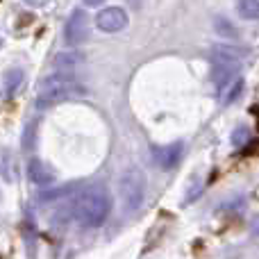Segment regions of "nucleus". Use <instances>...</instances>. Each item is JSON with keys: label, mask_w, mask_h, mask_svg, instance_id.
<instances>
[{"label": "nucleus", "mask_w": 259, "mask_h": 259, "mask_svg": "<svg viewBox=\"0 0 259 259\" xmlns=\"http://www.w3.org/2000/svg\"><path fill=\"white\" fill-rule=\"evenodd\" d=\"M241 91H243V80H241V77H237V80H234V84L230 87V91L223 96V103H225V105L234 103V100L241 96Z\"/></svg>", "instance_id": "17"}, {"label": "nucleus", "mask_w": 259, "mask_h": 259, "mask_svg": "<svg viewBox=\"0 0 259 259\" xmlns=\"http://www.w3.org/2000/svg\"><path fill=\"white\" fill-rule=\"evenodd\" d=\"M214 30L219 32L221 36H228V39H237V36H239L234 23H230L228 18H223V16H216L214 18Z\"/></svg>", "instance_id": "14"}, {"label": "nucleus", "mask_w": 259, "mask_h": 259, "mask_svg": "<svg viewBox=\"0 0 259 259\" xmlns=\"http://www.w3.org/2000/svg\"><path fill=\"white\" fill-rule=\"evenodd\" d=\"M127 23H130V18L123 7H105V9H100L98 16H96V25H98V30L105 32V34H116V32L125 30Z\"/></svg>", "instance_id": "5"}, {"label": "nucleus", "mask_w": 259, "mask_h": 259, "mask_svg": "<svg viewBox=\"0 0 259 259\" xmlns=\"http://www.w3.org/2000/svg\"><path fill=\"white\" fill-rule=\"evenodd\" d=\"M23 80H25V73H23V68H18V66L9 68V71L5 73V77H3V94L7 96V98L16 96V91L21 89Z\"/></svg>", "instance_id": "9"}, {"label": "nucleus", "mask_w": 259, "mask_h": 259, "mask_svg": "<svg viewBox=\"0 0 259 259\" xmlns=\"http://www.w3.org/2000/svg\"><path fill=\"white\" fill-rule=\"evenodd\" d=\"M146 175L141 168H127L118 178V196H121V205L125 211H137L146 200Z\"/></svg>", "instance_id": "2"}, {"label": "nucleus", "mask_w": 259, "mask_h": 259, "mask_svg": "<svg viewBox=\"0 0 259 259\" xmlns=\"http://www.w3.org/2000/svg\"><path fill=\"white\" fill-rule=\"evenodd\" d=\"M182 141H175V143H168V146H161V148H155L152 155H155V164L164 170H170L180 164V157H182Z\"/></svg>", "instance_id": "6"}, {"label": "nucleus", "mask_w": 259, "mask_h": 259, "mask_svg": "<svg viewBox=\"0 0 259 259\" xmlns=\"http://www.w3.org/2000/svg\"><path fill=\"white\" fill-rule=\"evenodd\" d=\"M239 75V64H214L211 68V82L216 89H225L228 84H232V80Z\"/></svg>", "instance_id": "7"}, {"label": "nucleus", "mask_w": 259, "mask_h": 259, "mask_svg": "<svg viewBox=\"0 0 259 259\" xmlns=\"http://www.w3.org/2000/svg\"><path fill=\"white\" fill-rule=\"evenodd\" d=\"M84 94H87V89L77 80L64 82V84H53V87H41L39 96H36V107L46 109V107H53V105L66 103V100L82 98Z\"/></svg>", "instance_id": "3"}, {"label": "nucleus", "mask_w": 259, "mask_h": 259, "mask_svg": "<svg viewBox=\"0 0 259 259\" xmlns=\"http://www.w3.org/2000/svg\"><path fill=\"white\" fill-rule=\"evenodd\" d=\"M250 139V130H248L246 125H237L232 130V137H230V141H232L234 148H241L243 143Z\"/></svg>", "instance_id": "16"}, {"label": "nucleus", "mask_w": 259, "mask_h": 259, "mask_svg": "<svg viewBox=\"0 0 259 259\" xmlns=\"http://www.w3.org/2000/svg\"><path fill=\"white\" fill-rule=\"evenodd\" d=\"M27 5H32V7H41V5H46L48 0H25Z\"/></svg>", "instance_id": "20"}, {"label": "nucleus", "mask_w": 259, "mask_h": 259, "mask_svg": "<svg viewBox=\"0 0 259 259\" xmlns=\"http://www.w3.org/2000/svg\"><path fill=\"white\" fill-rule=\"evenodd\" d=\"M103 3H105V0H84L87 7H100Z\"/></svg>", "instance_id": "19"}, {"label": "nucleus", "mask_w": 259, "mask_h": 259, "mask_svg": "<svg viewBox=\"0 0 259 259\" xmlns=\"http://www.w3.org/2000/svg\"><path fill=\"white\" fill-rule=\"evenodd\" d=\"M68 191H73V184H68V187H59V189H50V191H44L39 196L41 202H53V200H59V198H64Z\"/></svg>", "instance_id": "15"}, {"label": "nucleus", "mask_w": 259, "mask_h": 259, "mask_svg": "<svg viewBox=\"0 0 259 259\" xmlns=\"http://www.w3.org/2000/svg\"><path fill=\"white\" fill-rule=\"evenodd\" d=\"M211 62L214 64H239V59H241V53H239L237 48H232V46H214L211 48Z\"/></svg>", "instance_id": "11"}, {"label": "nucleus", "mask_w": 259, "mask_h": 259, "mask_svg": "<svg viewBox=\"0 0 259 259\" xmlns=\"http://www.w3.org/2000/svg\"><path fill=\"white\" fill-rule=\"evenodd\" d=\"M87 39H89V16L82 9H75L64 25V41L66 46L75 48V46L84 44Z\"/></svg>", "instance_id": "4"}, {"label": "nucleus", "mask_w": 259, "mask_h": 259, "mask_svg": "<svg viewBox=\"0 0 259 259\" xmlns=\"http://www.w3.org/2000/svg\"><path fill=\"white\" fill-rule=\"evenodd\" d=\"M36 134H39V118H30L23 127V150L32 152L36 148Z\"/></svg>", "instance_id": "12"}, {"label": "nucleus", "mask_w": 259, "mask_h": 259, "mask_svg": "<svg viewBox=\"0 0 259 259\" xmlns=\"http://www.w3.org/2000/svg\"><path fill=\"white\" fill-rule=\"evenodd\" d=\"M68 211H71V216L75 219V223L80 228H87V230L100 228L109 219L112 196H109V191L105 187H91L73 200Z\"/></svg>", "instance_id": "1"}, {"label": "nucleus", "mask_w": 259, "mask_h": 259, "mask_svg": "<svg viewBox=\"0 0 259 259\" xmlns=\"http://www.w3.org/2000/svg\"><path fill=\"white\" fill-rule=\"evenodd\" d=\"M27 175H30V180L34 184H50L55 178L53 170H50L39 157H32V159L27 161Z\"/></svg>", "instance_id": "8"}, {"label": "nucleus", "mask_w": 259, "mask_h": 259, "mask_svg": "<svg viewBox=\"0 0 259 259\" xmlns=\"http://www.w3.org/2000/svg\"><path fill=\"white\" fill-rule=\"evenodd\" d=\"M250 232L255 234V237H259V214H255L250 219Z\"/></svg>", "instance_id": "18"}, {"label": "nucleus", "mask_w": 259, "mask_h": 259, "mask_svg": "<svg viewBox=\"0 0 259 259\" xmlns=\"http://www.w3.org/2000/svg\"><path fill=\"white\" fill-rule=\"evenodd\" d=\"M237 12L246 21H259V0H237Z\"/></svg>", "instance_id": "13"}, {"label": "nucleus", "mask_w": 259, "mask_h": 259, "mask_svg": "<svg viewBox=\"0 0 259 259\" xmlns=\"http://www.w3.org/2000/svg\"><path fill=\"white\" fill-rule=\"evenodd\" d=\"M82 55L80 53H75V50H64V53H57L53 57V66L57 68V71H71L73 73V68H77L82 64Z\"/></svg>", "instance_id": "10"}]
</instances>
